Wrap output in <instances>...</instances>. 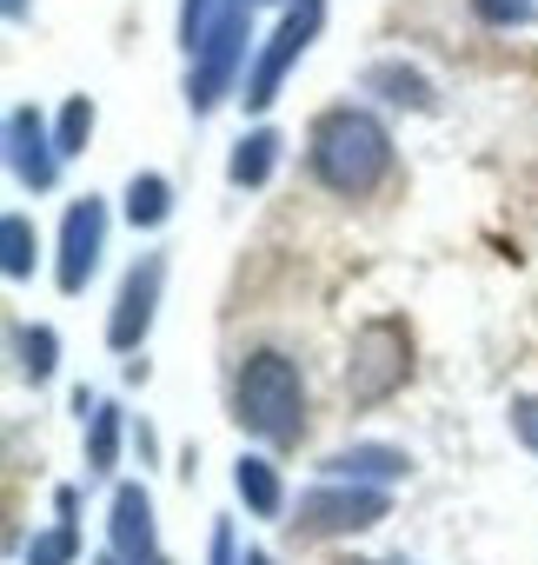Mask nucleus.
<instances>
[{"mask_svg": "<svg viewBox=\"0 0 538 565\" xmlns=\"http://www.w3.org/2000/svg\"><path fill=\"white\" fill-rule=\"evenodd\" d=\"M80 558V525L74 519H61L54 532H41L28 552H21V565H74Z\"/></svg>", "mask_w": 538, "mask_h": 565, "instance_id": "ddd939ff", "label": "nucleus"}, {"mask_svg": "<svg viewBox=\"0 0 538 565\" xmlns=\"http://www.w3.org/2000/svg\"><path fill=\"white\" fill-rule=\"evenodd\" d=\"M114 452H120V413H114V406H94V433H87V472H114Z\"/></svg>", "mask_w": 538, "mask_h": 565, "instance_id": "4468645a", "label": "nucleus"}, {"mask_svg": "<svg viewBox=\"0 0 538 565\" xmlns=\"http://www.w3.org/2000/svg\"><path fill=\"white\" fill-rule=\"evenodd\" d=\"M512 426H518V439L538 452V399H518V406H512Z\"/></svg>", "mask_w": 538, "mask_h": 565, "instance_id": "4be33fe9", "label": "nucleus"}, {"mask_svg": "<svg viewBox=\"0 0 538 565\" xmlns=\"http://www.w3.org/2000/svg\"><path fill=\"white\" fill-rule=\"evenodd\" d=\"M8 273H14V279L34 273V226H28V220H8Z\"/></svg>", "mask_w": 538, "mask_h": 565, "instance_id": "6ab92c4d", "label": "nucleus"}, {"mask_svg": "<svg viewBox=\"0 0 538 565\" xmlns=\"http://www.w3.org/2000/svg\"><path fill=\"white\" fill-rule=\"evenodd\" d=\"M273 134H252V140H239V153H233V180L239 186H259L266 173H273Z\"/></svg>", "mask_w": 538, "mask_h": 565, "instance_id": "2eb2a0df", "label": "nucleus"}, {"mask_svg": "<svg viewBox=\"0 0 538 565\" xmlns=\"http://www.w3.org/2000/svg\"><path fill=\"white\" fill-rule=\"evenodd\" d=\"M127 220H133V226H160V220H166V180L140 173V180L127 186Z\"/></svg>", "mask_w": 538, "mask_h": 565, "instance_id": "dca6fc26", "label": "nucleus"}, {"mask_svg": "<svg viewBox=\"0 0 538 565\" xmlns=\"http://www.w3.org/2000/svg\"><path fill=\"white\" fill-rule=\"evenodd\" d=\"M386 167H392V147H386L379 120H366V114H353V107H333V114L313 127V173H320L333 193L359 200V193H373V186L386 180Z\"/></svg>", "mask_w": 538, "mask_h": 565, "instance_id": "f03ea898", "label": "nucleus"}, {"mask_svg": "<svg viewBox=\"0 0 538 565\" xmlns=\"http://www.w3.org/2000/svg\"><path fill=\"white\" fill-rule=\"evenodd\" d=\"M107 532H114V552H120L127 565H153V558H160V539H153V492H147V486H120Z\"/></svg>", "mask_w": 538, "mask_h": 565, "instance_id": "0eeeda50", "label": "nucleus"}, {"mask_svg": "<svg viewBox=\"0 0 538 565\" xmlns=\"http://www.w3.org/2000/svg\"><path fill=\"white\" fill-rule=\"evenodd\" d=\"M379 565H412V558H379Z\"/></svg>", "mask_w": 538, "mask_h": 565, "instance_id": "bb28decb", "label": "nucleus"}, {"mask_svg": "<svg viewBox=\"0 0 538 565\" xmlns=\"http://www.w3.org/2000/svg\"><path fill=\"white\" fill-rule=\"evenodd\" d=\"M21 373H28L34 386L54 373V333H47V327H28V333H21Z\"/></svg>", "mask_w": 538, "mask_h": 565, "instance_id": "f3484780", "label": "nucleus"}, {"mask_svg": "<svg viewBox=\"0 0 538 565\" xmlns=\"http://www.w3.org/2000/svg\"><path fill=\"white\" fill-rule=\"evenodd\" d=\"M87 565H127V558H120V552L107 545V552H100V558H87Z\"/></svg>", "mask_w": 538, "mask_h": 565, "instance_id": "b1692460", "label": "nucleus"}, {"mask_svg": "<svg viewBox=\"0 0 538 565\" xmlns=\"http://www.w3.org/2000/svg\"><path fill=\"white\" fill-rule=\"evenodd\" d=\"M313 28H320V0H300V8L287 14V28L273 34V47H266V61H259V74L246 81V107H266L280 94V74L306 54V41H313Z\"/></svg>", "mask_w": 538, "mask_h": 565, "instance_id": "39448f33", "label": "nucleus"}, {"mask_svg": "<svg viewBox=\"0 0 538 565\" xmlns=\"http://www.w3.org/2000/svg\"><path fill=\"white\" fill-rule=\"evenodd\" d=\"M406 452L399 446H353V452H333L326 459V472L333 479H359V486H392V479H406Z\"/></svg>", "mask_w": 538, "mask_h": 565, "instance_id": "9d476101", "label": "nucleus"}, {"mask_svg": "<svg viewBox=\"0 0 538 565\" xmlns=\"http://www.w3.org/2000/svg\"><path fill=\"white\" fill-rule=\"evenodd\" d=\"M406 373H412V340H406V327H399V320H373V327L353 340L346 399H353V406H379Z\"/></svg>", "mask_w": 538, "mask_h": 565, "instance_id": "20e7f679", "label": "nucleus"}, {"mask_svg": "<svg viewBox=\"0 0 538 565\" xmlns=\"http://www.w3.org/2000/svg\"><path fill=\"white\" fill-rule=\"evenodd\" d=\"M160 259H140L133 273H127V287H120V307H114V347L127 353V347H140V333H147V320H153V300H160Z\"/></svg>", "mask_w": 538, "mask_h": 565, "instance_id": "6e6552de", "label": "nucleus"}, {"mask_svg": "<svg viewBox=\"0 0 538 565\" xmlns=\"http://www.w3.org/2000/svg\"><path fill=\"white\" fill-rule=\"evenodd\" d=\"M100 206L94 200H80L74 213H67V233H61V287L67 294H80L87 287V273H94V259H100Z\"/></svg>", "mask_w": 538, "mask_h": 565, "instance_id": "1a4fd4ad", "label": "nucleus"}, {"mask_svg": "<svg viewBox=\"0 0 538 565\" xmlns=\"http://www.w3.org/2000/svg\"><path fill=\"white\" fill-rule=\"evenodd\" d=\"M94 134V107L87 100H74L67 107V120H61V153H80V140Z\"/></svg>", "mask_w": 538, "mask_h": 565, "instance_id": "aec40b11", "label": "nucleus"}, {"mask_svg": "<svg viewBox=\"0 0 538 565\" xmlns=\"http://www.w3.org/2000/svg\"><path fill=\"white\" fill-rule=\"evenodd\" d=\"M386 492L379 486H359V479H326L300 499L293 512V532L300 539H353V532H373L386 519Z\"/></svg>", "mask_w": 538, "mask_h": 565, "instance_id": "7ed1b4c3", "label": "nucleus"}, {"mask_svg": "<svg viewBox=\"0 0 538 565\" xmlns=\"http://www.w3.org/2000/svg\"><path fill=\"white\" fill-rule=\"evenodd\" d=\"M21 8H28V0H8V14H21Z\"/></svg>", "mask_w": 538, "mask_h": 565, "instance_id": "a878e982", "label": "nucleus"}, {"mask_svg": "<svg viewBox=\"0 0 538 565\" xmlns=\"http://www.w3.org/2000/svg\"><path fill=\"white\" fill-rule=\"evenodd\" d=\"M373 87H386V100H412V107H426L432 94H426V81L419 74H406V67H379L373 74Z\"/></svg>", "mask_w": 538, "mask_h": 565, "instance_id": "a211bd4d", "label": "nucleus"}, {"mask_svg": "<svg viewBox=\"0 0 538 565\" xmlns=\"http://www.w3.org/2000/svg\"><path fill=\"white\" fill-rule=\"evenodd\" d=\"M206 565H246V552H239V539H233V525H226V519L213 525V545H206Z\"/></svg>", "mask_w": 538, "mask_h": 565, "instance_id": "412c9836", "label": "nucleus"}, {"mask_svg": "<svg viewBox=\"0 0 538 565\" xmlns=\"http://www.w3.org/2000/svg\"><path fill=\"white\" fill-rule=\"evenodd\" d=\"M233 419L259 433L266 446H293L306 433V386L287 353H252L239 386H233Z\"/></svg>", "mask_w": 538, "mask_h": 565, "instance_id": "f257e3e1", "label": "nucleus"}, {"mask_svg": "<svg viewBox=\"0 0 538 565\" xmlns=\"http://www.w3.org/2000/svg\"><path fill=\"white\" fill-rule=\"evenodd\" d=\"M246 565H273V558H266V552H259V545H246Z\"/></svg>", "mask_w": 538, "mask_h": 565, "instance_id": "393cba45", "label": "nucleus"}, {"mask_svg": "<svg viewBox=\"0 0 538 565\" xmlns=\"http://www.w3.org/2000/svg\"><path fill=\"white\" fill-rule=\"evenodd\" d=\"M14 167H21V180H28V186H47V180H54V153H47L41 120H34V114H14Z\"/></svg>", "mask_w": 538, "mask_h": 565, "instance_id": "f8f14e48", "label": "nucleus"}, {"mask_svg": "<svg viewBox=\"0 0 538 565\" xmlns=\"http://www.w3.org/2000/svg\"><path fill=\"white\" fill-rule=\"evenodd\" d=\"M478 14H485V21H525L531 0H478Z\"/></svg>", "mask_w": 538, "mask_h": 565, "instance_id": "5701e85b", "label": "nucleus"}, {"mask_svg": "<svg viewBox=\"0 0 538 565\" xmlns=\"http://www.w3.org/2000/svg\"><path fill=\"white\" fill-rule=\"evenodd\" d=\"M239 54H246V8H226V14H219V28H206V47H200L193 107H213V100L226 94V81H233Z\"/></svg>", "mask_w": 538, "mask_h": 565, "instance_id": "423d86ee", "label": "nucleus"}, {"mask_svg": "<svg viewBox=\"0 0 538 565\" xmlns=\"http://www.w3.org/2000/svg\"><path fill=\"white\" fill-rule=\"evenodd\" d=\"M233 486H239L246 512H259V519H280V505H287V486H280V466H273V459L246 452V459L233 466Z\"/></svg>", "mask_w": 538, "mask_h": 565, "instance_id": "9b49d317", "label": "nucleus"}]
</instances>
